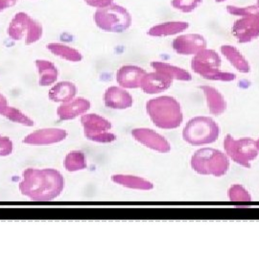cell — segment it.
I'll use <instances>...</instances> for the list:
<instances>
[{
    "mask_svg": "<svg viewBox=\"0 0 259 259\" xmlns=\"http://www.w3.org/2000/svg\"><path fill=\"white\" fill-rule=\"evenodd\" d=\"M65 187L64 177L56 169L28 168L19 184L21 194L32 201L47 202L62 194Z\"/></svg>",
    "mask_w": 259,
    "mask_h": 259,
    "instance_id": "cell-1",
    "label": "cell"
},
{
    "mask_svg": "<svg viewBox=\"0 0 259 259\" xmlns=\"http://www.w3.org/2000/svg\"><path fill=\"white\" fill-rule=\"evenodd\" d=\"M146 111L150 119L159 129H177L184 120L181 104L172 96H160L149 100Z\"/></svg>",
    "mask_w": 259,
    "mask_h": 259,
    "instance_id": "cell-2",
    "label": "cell"
},
{
    "mask_svg": "<svg viewBox=\"0 0 259 259\" xmlns=\"http://www.w3.org/2000/svg\"><path fill=\"white\" fill-rule=\"evenodd\" d=\"M227 11L232 16L240 17L232 27V34L240 44L250 42L259 37V7L228 6Z\"/></svg>",
    "mask_w": 259,
    "mask_h": 259,
    "instance_id": "cell-3",
    "label": "cell"
},
{
    "mask_svg": "<svg viewBox=\"0 0 259 259\" xmlns=\"http://www.w3.org/2000/svg\"><path fill=\"white\" fill-rule=\"evenodd\" d=\"M190 164L196 173L204 176L222 177L230 169L228 156L221 151L212 148L196 151L191 157Z\"/></svg>",
    "mask_w": 259,
    "mask_h": 259,
    "instance_id": "cell-4",
    "label": "cell"
},
{
    "mask_svg": "<svg viewBox=\"0 0 259 259\" xmlns=\"http://www.w3.org/2000/svg\"><path fill=\"white\" fill-rule=\"evenodd\" d=\"M221 58L214 50L204 48L195 54L191 61V68L195 73L204 79L211 81L232 82L236 79V75L220 70Z\"/></svg>",
    "mask_w": 259,
    "mask_h": 259,
    "instance_id": "cell-5",
    "label": "cell"
},
{
    "mask_svg": "<svg viewBox=\"0 0 259 259\" xmlns=\"http://www.w3.org/2000/svg\"><path fill=\"white\" fill-rule=\"evenodd\" d=\"M220 135L218 124L208 116H196L186 123L183 139L193 146L206 145L215 142Z\"/></svg>",
    "mask_w": 259,
    "mask_h": 259,
    "instance_id": "cell-6",
    "label": "cell"
},
{
    "mask_svg": "<svg viewBox=\"0 0 259 259\" xmlns=\"http://www.w3.org/2000/svg\"><path fill=\"white\" fill-rule=\"evenodd\" d=\"M94 22L103 31L122 33L131 27L132 16L126 8L117 4H111L95 12Z\"/></svg>",
    "mask_w": 259,
    "mask_h": 259,
    "instance_id": "cell-7",
    "label": "cell"
},
{
    "mask_svg": "<svg viewBox=\"0 0 259 259\" xmlns=\"http://www.w3.org/2000/svg\"><path fill=\"white\" fill-rule=\"evenodd\" d=\"M42 25L22 12L14 17L8 28V35L13 40L24 39L26 46L37 42L42 37Z\"/></svg>",
    "mask_w": 259,
    "mask_h": 259,
    "instance_id": "cell-8",
    "label": "cell"
},
{
    "mask_svg": "<svg viewBox=\"0 0 259 259\" xmlns=\"http://www.w3.org/2000/svg\"><path fill=\"white\" fill-rule=\"evenodd\" d=\"M224 149L227 156L241 166L250 168V162L258 156L255 140L250 138L235 139L227 135L224 139Z\"/></svg>",
    "mask_w": 259,
    "mask_h": 259,
    "instance_id": "cell-9",
    "label": "cell"
},
{
    "mask_svg": "<svg viewBox=\"0 0 259 259\" xmlns=\"http://www.w3.org/2000/svg\"><path fill=\"white\" fill-rule=\"evenodd\" d=\"M85 138L94 142L110 143L116 139V136L111 133V123L96 113L84 114L81 117Z\"/></svg>",
    "mask_w": 259,
    "mask_h": 259,
    "instance_id": "cell-10",
    "label": "cell"
},
{
    "mask_svg": "<svg viewBox=\"0 0 259 259\" xmlns=\"http://www.w3.org/2000/svg\"><path fill=\"white\" fill-rule=\"evenodd\" d=\"M132 136L145 147L158 153H168L171 150L169 141L157 132L148 128H138L132 131Z\"/></svg>",
    "mask_w": 259,
    "mask_h": 259,
    "instance_id": "cell-11",
    "label": "cell"
},
{
    "mask_svg": "<svg viewBox=\"0 0 259 259\" xmlns=\"http://www.w3.org/2000/svg\"><path fill=\"white\" fill-rule=\"evenodd\" d=\"M206 40L199 34H186L176 37L172 47L180 55H195L206 47Z\"/></svg>",
    "mask_w": 259,
    "mask_h": 259,
    "instance_id": "cell-12",
    "label": "cell"
},
{
    "mask_svg": "<svg viewBox=\"0 0 259 259\" xmlns=\"http://www.w3.org/2000/svg\"><path fill=\"white\" fill-rule=\"evenodd\" d=\"M67 137L65 130L59 128H47L38 130L25 137L23 143L29 145H49L59 143Z\"/></svg>",
    "mask_w": 259,
    "mask_h": 259,
    "instance_id": "cell-13",
    "label": "cell"
},
{
    "mask_svg": "<svg viewBox=\"0 0 259 259\" xmlns=\"http://www.w3.org/2000/svg\"><path fill=\"white\" fill-rule=\"evenodd\" d=\"M146 71L136 65L121 66L116 73V81L123 89L140 88L141 81L146 75Z\"/></svg>",
    "mask_w": 259,
    "mask_h": 259,
    "instance_id": "cell-14",
    "label": "cell"
},
{
    "mask_svg": "<svg viewBox=\"0 0 259 259\" xmlns=\"http://www.w3.org/2000/svg\"><path fill=\"white\" fill-rule=\"evenodd\" d=\"M104 103L107 108L126 110L133 106V96L120 87H110L104 94Z\"/></svg>",
    "mask_w": 259,
    "mask_h": 259,
    "instance_id": "cell-15",
    "label": "cell"
},
{
    "mask_svg": "<svg viewBox=\"0 0 259 259\" xmlns=\"http://www.w3.org/2000/svg\"><path fill=\"white\" fill-rule=\"evenodd\" d=\"M173 83V80L166 75L158 71L146 73L143 77L140 88L147 94H157L168 90Z\"/></svg>",
    "mask_w": 259,
    "mask_h": 259,
    "instance_id": "cell-16",
    "label": "cell"
},
{
    "mask_svg": "<svg viewBox=\"0 0 259 259\" xmlns=\"http://www.w3.org/2000/svg\"><path fill=\"white\" fill-rule=\"evenodd\" d=\"M91 107L92 104L88 99L78 97L60 106L57 110V114L61 120H72L77 116L84 114L91 109Z\"/></svg>",
    "mask_w": 259,
    "mask_h": 259,
    "instance_id": "cell-17",
    "label": "cell"
},
{
    "mask_svg": "<svg viewBox=\"0 0 259 259\" xmlns=\"http://www.w3.org/2000/svg\"><path fill=\"white\" fill-rule=\"evenodd\" d=\"M201 90L203 91L205 96L209 112L215 116L221 115L224 113L227 110L228 104L225 100L222 93L209 85H202Z\"/></svg>",
    "mask_w": 259,
    "mask_h": 259,
    "instance_id": "cell-18",
    "label": "cell"
},
{
    "mask_svg": "<svg viewBox=\"0 0 259 259\" xmlns=\"http://www.w3.org/2000/svg\"><path fill=\"white\" fill-rule=\"evenodd\" d=\"M78 93V89L74 83L68 81H63L56 83L49 91V99L52 102L67 103L73 100Z\"/></svg>",
    "mask_w": 259,
    "mask_h": 259,
    "instance_id": "cell-19",
    "label": "cell"
},
{
    "mask_svg": "<svg viewBox=\"0 0 259 259\" xmlns=\"http://www.w3.org/2000/svg\"><path fill=\"white\" fill-rule=\"evenodd\" d=\"M189 27V24L185 21H171L164 22L161 24L150 28L148 31L149 36L152 37H167L174 36Z\"/></svg>",
    "mask_w": 259,
    "mask_h": 259,
    "instance_id": "cell-20",
    "label": "cell"
},
{
    "mask_svg": "<svg viewBox=\"0 0 259 259\" xmlns=\"http://www.w3.org/2000/svg\"><path fill=\"white\" fill-rule=\"evenodd\" d=\"M35 64L39 76V85L47 87L55 83L59 76V71L53 63L46 60H37Z\"/></svg>",
    "mask_w": 259,
    "mask_h": 259,
    "instance_id": "cell-21",
    "label": "cell"
},
{
    "mask_svg": "<svg viewBox=\"0 0 259 259\" xmlns=\"http://www.w3.org/2000/svg\"><path fill=\"white\" fill-rule=\"evenodd\" d=\"M223 55L241 73H249L250 66L246 58L241 54L236 47L232 46H223L220 48Z\"/></svg>",
    "mask_w": 259,
    "mask_h": 259,
    "instance_id": "cell-22",
    "label": "cell"
},
{
    "mask_svg": "<svg viewBox=\"0 0 259 259\" xmlns=\"http://www.w3.org/2000/svg\"><path fill=\"white\" fill-rule=\"evenodd\" d=\"M111 181L124 187L137 190H152L154 188V185L151 182L140 177L118 174L111 177Z\"/></svg>",
    "mask_w": 259,
    "mask_h": 259,
    "instance_id": "cell-23",
    "label": "cell"
},
{
    "mask_svg": "<svg viewBox=\"0 0 259 259\" xmlns=\"http://www.w3.org/2000/svg\"><path fill=\"white\" fill-rule=\"evenodd\" d=\"M151 66L160 73H163L164 75L171 78L173 81L174 80H179V81H190L192 80L191 74L186 71L185 69L178 67L175 65H169L163 62H152Z\"/></svg>",
    "mask_w": 259,
    "mask_h": 259,
    "instance_id": "cell-24",
    "label": "cell"
},
{
    "mask_svg": "<svg viewBox=\"0 0 259 259\" xmlns=\"http://www.w3.org/2000/svg\"><path fill=\"white\" fill-rule=\"evenodd\" d=\"M47 49L54 55L69 62H80L83 59L82 54L75 48L65 46L63 44H49L47 45Z\"/></svg>",
    "mask_w": 259,
    "mask_h": 259,
    "instance_id": "cell-25",
    "label": "cell"
},
{
    "mask_svg": "<svg viewBox=\"0 0 259 259\" xmlns=\"http://www.w3.org/2000/svg\"><path fill=\"white\" fill-rule=\"evenodd\" d=\"M87 157L81 151L70 152L65 158L64 166L68 172L81 171L87 168Z\"/></svg>",
    "mask_w": 259,
    "mask_h": 259,
    "instance_id": "cell-26",
    "label": "cell"
},
{
    "mask_svg": "<svg viewBox=\"0 0 259 259\" xmlns=\"http://www.w3.org/2000/svg\"><path fill=\"white\" fill-rule=\"evenodd\" d=\"M0 114L14 123H19L26 127L34 126V121L32 120L30 117H28L27 115L24 114L22 111L18 110L17 108L8 106L1 111Z\"/></svg>",
    "mask_w": 259,
    "mask_h": 259,
    "instance_id": "cell-27",
    "label": "cell"
},
{
    "mask_svg": "<svg viewBox=\"0 0 259 259\" xmlns=\"http://www.w3.org/2000/svg\"><path fill=\"white\" fill-rule=\"evenodd\" d=\"M229 199L232 202H250L251 196L249 191L241 185H233L228 191Z\"/></svg>",
    "mask_w": 259,
    "mask_h": 259,
    "instance_id": "cell-28",
    "label": "cell"
},
{
    "mask_svg": "<svg viewBox=\"0 0 259 259\" xmlns=\"http://www.w3.org/2000/svg\"><path fill=\"white\" fill-rule=\"evenodd\" d=\"M203 0H172L171 5L173 8L179 10L183 13L193 12Z\"/></svg>",
    "mask_w": 259,
    "mask_h": 259,
    "instance_id": "cell-29",
    "label": "cell"
},
{
    "mask_svg": "<svg viewBox=\"0 0 259 259\" xmlns=\"http://www.w3.org/2000/svg\"><path fill=\"white\" fill-rule=\"evenodd\" d=\"M13 149V142L10 140L9 138L0 136V157L9 156L12 154Z\"/></svg>",
    "mask_w": 259,
    "mask_h": 259,
    "instance_id": "cell-30",
    "label": "cell"
},
{
    "mask_svg": "<svg viewBox=\"0 0 259 259\" xmlns=\"http://www.w3.org/2000/svg\"><path fill=\"white\" fill-rule=\"evenodd\" d=\"M89 6H92L94 8L103 9L112 4L113 0H83Z\"/></svg>",
    "mask_w": 259,
    "mask_h": 259,
    "instance_id": "cell-31",
    "label": "cell"
},
{
    "mask_svg": "<svg viewBox=\"0 0 259 259\" xmlns=\"http://www.w3.org/2000/svg\"><path fill=\"white\" fill-rule=\"evenodd\" d=\"M17 0H0V12L16 5Z\"/></svg>",
    "mask_w": 259,
    "mask_h": 259,
    "instance_id": "cell-32",
    "label": "cell"
},
{
    "mask_svg": "<svg viewBox=\"0 0 259 259\" xmlns=\"http://www.w3.org/2000/svg\"><path fill=\"white\" fill-rule=\"evenodd\" d=\"M8 106H9V103H8L7 98L2 93H0V113Z\"/></svg>",
    "mask_w": 259,
    "mask_h": 259,
    "instance_id": "cell-33",
    "label": "cell"
},
{
    "mask_svg": "<svg viewBox=\"0 0 259 259\" xmlns=\"http://www.w3.org/2000/svg\"><path fill=\"white\" fill-rule=\"evenodd\" d=\"M255 145H256V148H257V150H258L259 152V139L255 141Z\"/></svg>",
    "mask_w": 259,
    "mask_h": 259,
    "instance_id": "cell-34",
    "label": "cell"
},
{
    "mask_svg": "<svg viewBox=\"0 0 259 259\" xmlns=\"http://www.w3.org/2000/svg\"><path fill=\"white\" fill-rule=\"evenodd\" d=\"M216 2H218V3H220V2H224V1H226V0H215Z\"/></svg>",
    "mask_w": 259,
    "mask_h": 259,
    "instance_id": "cell-35",
    "label": "cell"
},
{
    "mask_svg": "<svg viewBox=\"0 0 259 259\" xmlns=\"http://www.w3.org/2000/svg\"><path fill=\"white\" fill-rule=\"evenodd\" d=\"M257 6L259 7V0H257Z\"/></svg>",
    "mask_w": 259,
    "mask_h": 259,
    "instance_id": "cell-36",
    "label": "cell"
}]
</instances>
